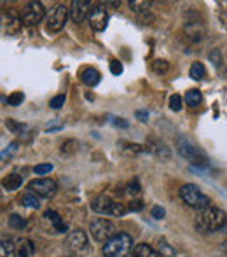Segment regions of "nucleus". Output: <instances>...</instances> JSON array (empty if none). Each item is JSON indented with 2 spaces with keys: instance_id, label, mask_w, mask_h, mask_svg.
Wrapping results in <instances>:
<instances>
[{
  "instance_id": "1",
  "label": "nucleus",
  "mask_w": 227,
  "mask_h": 257,
  "mask_svg": "<svg viewBox=\"0 0 227 257\" xmlns=\"http://www.w3.org/2000/svg\"><path fill=\"white\" fill-rule=\"evenodd\" d=\"M227 222V215L224 210L217 208V206H206V208L199 210L196 215V229L201 233H211V231H218L224 227Z\"/></svg>"
},
{
  "instance_id": "2",
  "label": "nucleus",
  "mask_w": 227,
  "mask_h": 257,
  "mask_svg": "<svg viewBox=\"0 0 227 257\" xmlns=\"http://www.w3.org/2000/svg\"><path fill=\"white\" fill-rule=\"evenodd\" d=\"M133 238L128 233H117L103 247V257H129L133 252Z\"/></svg>"
},
{
  "instance_id": "3",
  "label": "nucleus",
  "mask_w": 227,
  "mask_h": 257,
  "mask_svg": "<svg viewBox=\"0 0 227 257\" xmlns=\"http://www.w3.org/2000/svg\"><path fill=\"white\" fill-rule=\"evenodd\" d=\"M180 198L183 200V203H187L189 206L197 208V210H203V208H206V206H210V198L204 196L196 184H185V186H182V189H180Z\"/></svg>"
},
{
  "instance_id": "4",
  "label": "nucleus",
  "mask_w": 227,
  "mask_h": 257,
  "mask_svg": "<svg viewBox=\"0 0 227 257\" xmlns=\"http://www.w3.org/2000/svg\"><path fill=\"white\" fill-rule=\"evenodd\" d=\"M91 234L96 241H100V243H109L115 234H117V231H115V226L110 222V220L95 219L91 222Z\"/></svg>"
},
{
  "instance_id": "5",
  "label": "nucleus",
  "mask_w": 227,
  "mask_h": 257,
  "mask_svg": "<svg viewBox=\"0 0 227 257\" xmlns=\"http://www.w3.org/2000/svg\"><path fill=\"white\" fill-rule=\"evenodd\" d=\"M70 14V11L63 6V4H58L53 7V11L48 16V30L49 32H60L63 30V27L67 25V18Z\"/></svg>"
},
{
  "instance_id": "6",
  "label": "nucleus",
  "mask_w": 227,
  "mask_h": 257,
  "mask_svg": "<svg viewBox=\"0 0 227 257\" xmlns=\"http://www.w3.org/2000/svg\"><path fill=\"white\" fill-rule=\"evenodd\" d=\"M44 14H46V9L41 2H30L25 7L21 21H23L27 27H35V25H39L44 20Z\"/></svg>"
},
{
  "instance_id": "7",
  "label": "nucleus",
  "mask_w": 227,
  "mask_h": 257,
  "mask_svg": "<svg viewBox=\"0 0 227 257\" xmlns=\"http://www.w3.org/2000/svg\"><path fill=\"white\" fill-rule=\"evenodd\" d=\"M30 191L37 196L42 198H53L58 191V184L53 179H35L30 182Z\"/></svg>"
},
{
  "instance_id": "8",
  "label": "nucleus",
  "mask_w": 227,
  "mask_h": 257,
  "mask_svg": "<svg viewBox=\"0 0 227 257\" xmlns=\"http://www.w3.org/2000/svg\"><path fill=\"white\" fill-rule=\"evenodd\" d=\"M176 151H178V154L182 156V158L189 159L194 165H204V163H206V161H201V154H199V151L194 147V144H190L189 140L183 139V137L176 139Z\"/></svg>"
},
{
  "instance_id": "9",
  "label": "nucleus",
  "mask_w": 227,
  "mask_h": 257,
  "mask_svg": "<svg viewBox=\"0 0 227 257\" xmlns=\"http://www.w3.org/2000/svg\"><path fill=\"white\" fill-rule=\"evenodd\" d=\"M88 21H89V27L95 32H103L107 28V23H109V14H107V11L102 6H96L89 13Z\"/></svg>"
},
{
  "instance_id": "10",
  "label": "nucleus",
  "mask_w": 227,
  "mask_h": 257,
  "mask_svg": "<svg viewBox=\"0 0 227 257\" xmlns=\"http://www.w3.org/2000/svg\"><path fill=\"white\" fill-rule=\"evenodd\" d=\"M91 13V4L86 2V0H74L70 6V18L75 23H81L86 18H89Z\"/></svg>"
},
{
  "instance_id": "11",
  "label": "nucleus",
  "mask_w": 227,
  "mask_h": 257,
  "mask_svg": "<svg viewBox=\"0 0 227 257\" xmlns=\"http://www.w3.org/2000/svg\"><path fill=\"white\" fill-rule=\"evenodd\" d=\"M68 247L72 248V250H86V247H88V236H86L84 231L77 229V231H72L70 234H68V240H67Z\"/></svg>"
},
{
  "instance_id": "12",
  "label": "nucleus",
  "mask_w": 227,
  "mask_h": 257,
  "mask_svg": "<svg viewBox=\"0 0 227 257\" xmlns=\"http://www.w3.org/2000/svg\"><path fill=\"white\" fill-rule=\"evenodd\" d=\"M114 203H115V201L110 200L109 196H105V194H100L98 198H95V200H93L91 208H93V212H96V213H109V215H110Z\"/></svg>"
},
{
  "instance_id": "13",
  "label": "nucleus",
  "mask_w": 227,
  "mask_h": 257,
  "mask_svg": "<svg viewBox=\"0 0 227 257\" xmlns=\"http://www.w3.org/2000/svg\"><path fill=\"white\" fill-rule=\"evenodd\" d=\"M147 151L156 154L157 158L170 159V151H168V147L164 146V142H161V140H157V139H150L149 142H147Z\"/></svg>"
},
{
  "instance_id": "14",
  "label": "nucleus",
  "mask_w": 227,
  "mask_h": 257,
  "mask_svg": "<svg viewBox=\"0 0 227 257\" xmlns=\"http://www.w3.org/2000/svg\"><path fill=\"white\" fill-rule=\"evenodd\" d=\"M34 243L28 238H20L16 241V255L18 257H32L34 255Z\"/></svg>"
},
{
  "instance_id": "15",
  "label": "nucleus",
  "mask_w": 227,
  "mask_h": 257,
  "mask_svg": "<svg viewBox=\"0 0 227 257\" xmlns=\"http://www.w3.org/2000/svg\"><path fill=\"white\" fill-rule=\"evenodd\" d=\"M133 257H163V254L156 252L150 245L140 243V245H135V248H133Z\"/></svg>"
},
{
  "instance_id": "16",
  "label": "nucleus",
  "mask_w": 227,
  "mask_h": 257,
  "mask_svg": "<svg viewBox=\"0 0 227 257\" xmlns=\"http://www.w3.org/2000/svg\"><path fill=\"white\" fill-rule=\"evenodd\" d=\"M82 82L84 84H88V86H96L100 82V79H102V75H100V72L98 70H95V68H86L84 72H82Z\"/></svg>"
},
{
  "instance_id": "17",
  "label": "nucleus",
  "mask_w": 227,
  "mask_h": 257,
  "mask_svg": "<svg viewBox=\"0 0 227 257\" xmlns=\"http://www.w3.org/2000/svg\"><path fill=\"white\" fill-rule=\"evenodd\" d=\"M21 184H23V179H21V175H18V173H11V175H7L6 179L2 180V186L6 187L7 191L20 189Z\"/></svg>"
},
{
  "instance_id": "18",
  "label": "nucleus",
  "mask_w": 227,
  "mask_h": 257,
  "mask_svg": "<svg viewBox=\"0 0 227 257\" xmlns=\"http://www.w3.org/2000/svg\"><path fill=\"white\" fill-rule=\"evenodd\" d=\"M185 34H189V35H187L189 39L199 42L201 39L204 37V28L201 27V25H197V23H190V25H187V27H185Z\"/></svg>"
},
{
  "instance_id": "19",
  "label": "nucleus",
  "mask_w": 227,
  "mask_h": 257,
  "mask_svg": "<svg viewBox=\"0 0 227 257\" xmlns=\"http://www.w3.org/2000/svg\"><path fill=\"white\" fill-rule=\"evenodd\" d=\"M201 102H203V95H201V91H197V89H189L185 95V103L189 105V107H199Z\"/></svg>"
},
{
  "instance_id": "20",
  "label": "nucleus",
  "mask_w": 227,
  "mask_h": 257,
  "mask_svg": "<svg viewBox=\"0 0 227 257\" xmlns=\"http://www.w3.org/2000/svg\"><path fill=\"white\" fill-rule=\"evenodd\" d=\"M46 217H48V219L51 220L53 224H55V229L58 231V233H65V231H67V224L61 220V217L58 215L56 212H53V210H48V212H46Z\"/></svg>"
},
{
  "instance_id": "21",
  "label": "nucleus",
  "mask_w": 227,
  "mask_h": 257,
  "mask_svg": "<svg viewBox=\"0 0 227 257\" xmlns=\"http://www.w3.org/2000/svg\"><path fill=\"white\" fill-rule=\"evenodd\" d=\"M150 6H152V2H149V0H131V2H129V9L138 14L147 13Z\"/></svg>"
},
{
  "instance_id": "22",
  "label": "nucleus",
  "mask_w": 227,
  "mask_h": 257,
  "mask_svg": "<svg viewBox=\"0 0 227 257\" xmlns=\"http://www.w3.org/2000/svg\"><path fill=\"white\" fill-rule=\"evenodd\" d=\"M16 255V245L11 240H2L0 243V257H14Z\"/></svg>"
},
{
  "instance_id": "23",
  "label": "nucleus",
  "mask_w": 227,
  "mask_h": 257,
  "mask_svg": "<svg viewBox=\"0 0 227 257\" xmlns=\"http://www.w3.org/2000/svg\"><path fill=\"white\" fill-rule=\"evenodd\" d=\"M21 205L28 206V208H39V206H41V200H39L34 193H30V194H25V196L21 198Z\"/></svg>"
},
{
  "instance_id": "24",
  "label": "nucleus",
  "mask_w": 227,
  "mask_h": 257,
  "mask_svg": "<svg viewBox=\"0 0 227 257\" xmlns=\"http://www.w3.org/2000/svg\"><path fill=\"white\" fill-rule=\"evenodd\" d=\"M21 30V20H16L13 16H7V34L16 35Z\"/></svg>"
},
{
  "instance_id": "25",
  "label": "nucleus",
  "mask_w": 227,
  "mask_h": 257,
  "mask_svg": "<svg viewBox=\"0 0 227 257\" xmlns=\"http://www.w3.org/2000/svg\"><path fill=\"white\" fill-rule=\"evenodd\" d=\"M121 146V151L122 153H128V154H138L143 151L142 146H138V144H128V142H121L119 144Z\"/></svg>"
},
{
  "instance_id": "26",
  "label": "nucleus",
  "mask_w": 227,
  "mask_h": 257,
  "mask_svg": "<svg viewBox=\"0 0 227 257\" xmlns=\"http://www.w3.org/2000/svg\"><path fill=\"white\" fill-rule=\"evenodd\" d=\"M190 77L196 79V81H199V79L204 77V67H203V63H199V61L192 63V67H190Z\"/></svg>"
},
{
  "instance_id": "27",
  "label": "nucleus",
  "mask_w": 227,
  "mask_h": 257,
  "mask_svg": "<svg viewBox=\"0 0 227 257\" xmlns=\"http://www.w3.org/2000/svg\"><path fill=\"white\" fill-rule=\"evenodd\" d=\"M9 226L13 227V229H23V227L27 226V220H25L23 217L16 215V213H13V215L9 217Z\"/></svg>"
},
{
  "instance_id": "28",
  "label": "nucleus",
  "mask_w": 227,
  "mask_h": 257,
  "mask_svg": "<svg viewBox=\"0 0 227 257\" xmlns=\"http://www.w3.org/2000/svg\"><path fill=\"white\" fill-rule=\"evenodd\" d=\"M6 126H7V128H9L13 133H23L25 130H27V126H25V124H21V122L13 121V119H7Z\"/></svg>"
},
{
  "instance_id": "29",
  "label": "nucleus",
  "mask_w": 227,
  "mask_h": 257,
  "mask_svg": "<svg viewBox=\"0 0 227 257\" xmlns=\"http://www.w3.org/2000/svg\"><path fill=\"white\" fill-rule=\"evenodd\" d=\"M25 100V95L21 91H16L13 93V95H9V98H7V103L13 105V107H18V105H21V102Z\"/></svg>"
},
{
  "instance_id": "30",
  "label": "nucleus",
  "mask_w": 227,
  "mask_h": 257,
  "mask_svg": "<svg viewBox=\"0 0 227 257\" xmlns=\"http://www.w3.org/2000/svg\"><path fill=\"white\" fill-rule=\"evenodd\" d=\"M152 68H154V72H156V74H166V72H168V61L156 60L152 63Z\"/></svg>"
},
{
  "instance_id": "31",
  "label": "nucleus",
  "mask_w": 227,
  "mask_h": 257,
  "mask_svg": "<svg viewBox=\"0 0 227 257\" xmlns=\"http://www.w3.org/2000/svg\"><path fill=\"white\" fill-rule=\"evenodd\" d=\"M77 147H79V144L75 142V140H68V142H65L63 146H61V153H63V154H72V153H75V151H77Z\"/></svg>"
},
{
  "instance_id": "32",
  "label": "nucleus",
  "mask_w": 227,
  "mask_h": 257,
  "mask_svg": "<svg viewBox=\"0 0 227 257\" xmlns=\"http://www.w3.org/2000/svg\"><path fill=\"white\" fill-rule=\"evenodd\" d=\"M170 108H171V110H175V112L182 110V96L173 95L170 98Z\"/></svg>"
},
{
  "instance_id": "33",
  "label": "nucleus",
  "mask_w": 227,
  "mask_h": 257,
  "mask_svg": "<svg viewBox=\"0 0 227 257\" xmlns=\"http://www.w3.org/2000/svg\"><path fill=\"white\" fill-rule=\"evenodd\" d=\"M49 172H53L51 163H44V165L35 166V173H37V175H46V173H49Z\"/></svg>"
},
{
  "instance_id": "34",
  "label": "nucleus",
  "mask_w": 227,
  "mask_h": 257,
  "mask_svg": "<svg viewBox=\"0 0 227 257\" xmlns=\"http://www.w3.org/2000/svg\"><path fill=\"white\" fill-rule=\"evenodd\" d=\"M126 212L128 210L122 206V203H114L112 206V212H110V215H115V217H124L126 215Z\"/></svg>"
},
{
  "instance_id": "35",
  "label": "nucleus",
  "mask_w": 227,
  "mask_h": 257,
  "mask_svg": "<svg viewBox=\"0 0 227 257\" xmlns=\"http://www.w3.org/2000/svg\"><path fill=\"white\" fill-rule=\"evenodd\" d=\"M126 193L128 194H133V196H135V194H138L140 193V184H138V180H133V182H129L128 184V191H126Z\"/></svg>"
},
{
  "instance_id": "36",
  "label": "nucleus",
  "mask_w": 227,
  "mask_h": 257,
  "mask_svg": "<svg viewBox=\"0 0 227 257\" xmlns=\"http://www.w3.org/2000/svg\"><path fill=\"white\" fill-rule=\"evenodd\" d=\"M110 72H112L114 75L122 74V65H121V61H117V60L110 61Z\"/></svg>"
},
{
  "instance_id": "37",
  "label": "nucleus",
  "mask_w": 227,
  "mask_h": 257,
  "mask_svg": "<svg viewBox=\"0 0 227 257\" xmlns=\"http://www.w3.org/2000/svg\"><path fill=\"white\" fill-rule=\"evenodd\" d=\"M63 103H65V95H58V96H55V98L51 100V103H49V105H51L53 108H60Z\"/></svg>"
},
{
  "instance_id": "38",
  "label": "nucleus",
  "mask_w": 227,
  "mask_h": 257,
  "mask_svg": "<svg viewBox=\"0 0 227 257\" xmlns=\"http://www.w3.org/2000/svg\"><path fill=\"white\" fill-rule=\"evenodd\" d=\"M150 213H152L154 219L159 220V219H163V217H164V208H161V206H154L152 212H150Z\"/></svg>"
},
{
  "instance_id": "39",
  "label": "nucleus",
  "mask_w": 227,
  "mask_h": 257,
  "mask_svg": "<svg viewBox=\"0 0 227 257\" xmlns=\"http://www.w3.org/2000/svg\"><path fill=\"white\" fill-rule=\"evenodd\" d=\"M142 208H143V203L140 200H133L131 203H129V210H131V212H140Z\"/></svg>"
},
{
  "instance_id": "40",
  "label": "nucleus",
  "mask_w": 227,
  "mask_h": 257,
  "mask_svg": "<svg viewBox=\"0 0 227 257\" xmlns=\"http://www.w3.org/2000/svg\"><path fill=\"white\" fill-rule=\"evenodd\" d=\"M140 21H142V23H147V25H149V23H152V21H154V16H152V14L142 13V14H140Z\"/></svg>"
},
{
  "instance_id": "41",
  "label": "nucleus",
  "mask_w": 227,
  "mask_h": 257,
  "mask_svg": "<svg viewBox=\"0 0 227 257\" xmlns=\"http://www.w3.org/2000/svg\"><path fill=\"white\" fill-rule=\"evenodd\" d=\"M16 151H18V144H16V142H13V144L9 146V151H4V153H2V158H6V156L16 153Z\"/></svg>"
},
{
  "instance_id": "42",
  "label": "nucleus",
  "mask_w": 227,
  "mask_h": 257,
  "mask_svg": "<svg viewBox=\"0 0 227 257\" xmlns=\"http://www.w3.org/2000/svg\"><path fill=\"white\" fill-rule=\"evenodd\" d=\"M210 60H213L215 65H220V53H218V51H211Z\"/></svg>"
},
{
  "instance_id": "43",
  "label": "nucleus",
  "mask_w": 227,
  "mask_h": 257,
  "mask_svg": "<svg viewBox=\"0 0 227 257\" xmlns=\"http://www.w3.org/2000/svg\"><path fill=\"white\" fill-rule=\"evenodd\" d=\"M136 117H138L142 122H145L147 119H149V114H147V112H143V110H138V112H136Z\"/></svg>"
},
{
  "instance_id": "44",
  "label": "nucleus",
  "mask_w": 227,
  "mask_h": 257,
  "mask_svg": "<svg viewBox=\"0 0 227 257\" xmlns=\"http://www.w3.org/2000/svg\"><path fill=\"white\" fill-rule=\"evenodd\" d=\"M114 124H115V126H121V128H128V122L122 121V119H115Z\"/></svg>"
},
{
  "instance_id": "45",
  "label": "nucleus",
  "mask_w": 227,
  "mask_h": 257,
  "mask_svg": "<svg viewBox=\"0 0 227 257\" xmlns=\"http://www.w3.org/2000/svg\"><path fill=\"white\" fill-rule=\"evenodd\" d=\"M222 248H224V252H225V254H227V240L224 241V245H222Z\"/></svg>"
}]
</instances>
